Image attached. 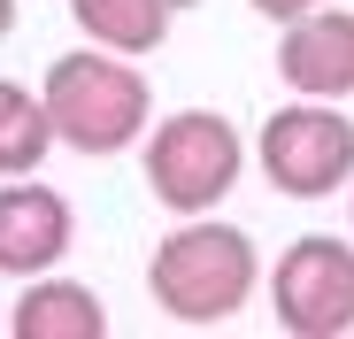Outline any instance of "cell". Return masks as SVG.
Masks as SVG:
<instances>
[{
  "instance_id": "1",
  "label": "cell",
  "mask_w": 354,
  "mask_h": 339,
  "mask_svg": "<svg viewBox=\"0 0 354 339\" xmlns=\"http://www.w3.org/2000/svg\"><path fill=\"white\" fill-rule=\"evenodd\" d=\"M262 286V255L239 223H216V216H177V232L147 255V293L169 324L185 331H216L231 324Z\"/></svg>"
},
{
  "instance_id": "2",
  "label": "cell",
  "mask_w": 354,
  "mask_h": 339,
  "mask_svg": "<svg viewBox=\"0 0 354 339\" xmlns=\"http://www.w3.org/2000/svg\"><path fill=\"white\" fill-rule=\"evenodd\" d=\"M39 108L54 124V147H77V154H124L147 139L154 124V85L131 54H108V46H77L46 70Z\"/></svg>"
},
{
  "instance_id": "3",
  "label": "cell",
  "mask_w": 354,
  "mask_h": 339,
  "mask_svg": "<svg viewBox=\"0 0 354 339\" xmlns=\"http://www.w3.org/2000/svg\"><path fill=\"white\" fill-rule=\"evenodd\" d=\"M247 170V139L216 108H177L147 131V193L169 216H208Z\"/></svg>"
},
{
  "instance_id": "4",
  "label": "cell",
  "mask_w": 354,
  "mask_h": 339,
  "mask_svg": "<svg viewBox=\"0 0 354 339\" xmlns=\"http://www.w3.org/2000/svg\"><path fill=\"white\" fill-rule=\"evenodd\" d=\"M262 178L285 201H331L339 185H354V124L339 116V100H292L262 124L254 139Z\"/></svg>"
},
{
  "instance_id": "5",
  "label": "cell",
  "mask_w": 354,
  "mask_h": 339,
  "mask_svg": "<svg viewBox=\"0 0 354 339\" xmlns=\"http://www.w3.org/2000/svg\"><path fill=\"white\" fill-rule=\"evenodd\" d=\"M270 316L292 339H346L354 331V247L331 232L292 239L270 262Z\"/></svg>"
},
{
  "instance_id": "6",
  "label": "cell",
  "mask_w": 354,
  "mask_h": 339,
  "mask_svg": "<svg viewBox=\"0 0 354 339\" xmlns=\"http://www.w3.org/2000/svg\"><path fill=\"white\" fill-rule=\"evenodd\" d=\"M277 77L301 100H346L354 93V8H308L277 39Z\"/></svg>"
},
{
  "instance_id": "7",
  "label": "cell",
  "mask_w": 354,
  "mask_h": 339,
  "mask_svg": "<svg viewBox=\"0 0 354 339\" xmlns=\"http://www.w3.org/2000/svg\"><path fill=\"white\" fill-rule=\"evenodd\" d=\"M77 239V216L54 185H31V178H8L0 185V277H39L70 255Z\"/></svg>"
},
{
  "instance_id": "8",
  "label": "cell",
  "mask_w": 354,
  "mask_h": 339,
  "mask_svg": "<svg viewBox=\"0 0 354 339\" xmlns=\"http://www.w3.org/2000/svg\"><path fill=\"white\" fill-rule=\"evenodd\" d=\"M8 331L16 339H100L108 331V309H100L93 286L39 270L31 286H24V301H16V316H8Z\"/></svg>"
},
{
  "instance_id": "9",
  "label": "cell",
  "mask_w": 354,
  "mask_h": 339,
  "mask_svg": "<svg viewBox=\"0 0 354 339\" xmlns=\"http://www.w3.org/2000/svg\"><path fill=\"white\" fill-rule=\"evenodd\" d=\"M70 16H77V31L93 39V46H108V54H154L162 39H169V0H70Z\"/></svg>"
},
{
  "instance_id": "10",
  "label": "cell",
  "mask_w": 354,
  "mask_h": 339,
  "mask_svg": "<svg viewBox=\"0 0 354 339\" xmlns=\"http://www.w3.org/2000/svg\"><path fill=\"white\" fill-rule=\"evenodd\" d=\"M46 147H54V124H46L39 93H24L16 77H0V178H31L46 162Z\"/></svg>"
},
{
  "instance_id": "11",
  "label": "cell",
  "mask_w": 354,
  "mask_h": 339,
  "mask_svg": "<svg viewBox=\"0 0 354 339\" xmlns=\"http://www.w3.org/2000/svg\"><path fill=\"white\" fill-rule=\"evenodd\" d=\"M254 16H270V24H292V16H308V8H324V0H247Z\"/></svg>"
},
{
  "instance_id": "12",
  "label": "cell",
  "mask_w": 354,
  "mask_h": 339,
  "mask_svg": "<svg viewBox=\"0 0 354 339\" xmlns=\"http://www.w3.org/2000/svg\"><path fill=\"white\" fill-rule=\"evenodd\" d=\"M16 31V0H0V39H8Z\"/></svg>"
}]
</instances>
